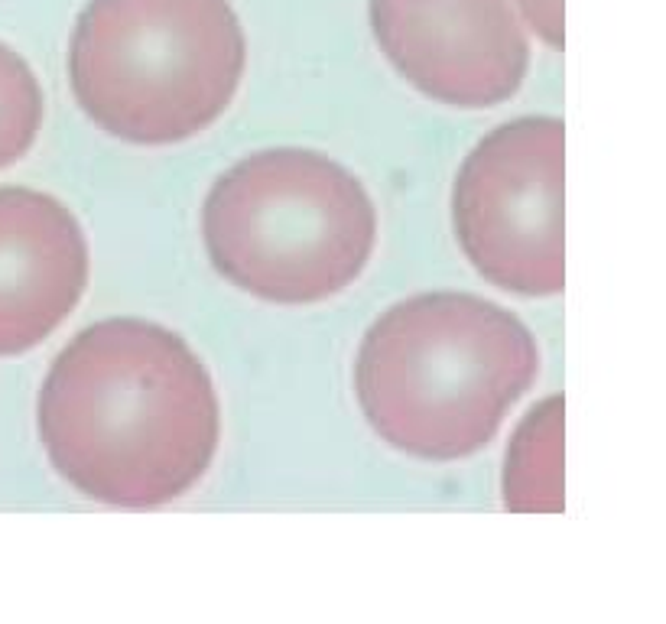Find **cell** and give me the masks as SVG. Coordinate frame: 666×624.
I'll list each match as a JSON object with an SVG mask.
<instances>
[{"mask_svg": "<svg viewBox=\"0 0 666 624\" xmlns=\"http://www.w3.org/2000/svg\"><path fill=\"white\" fill-rule=\"evenodd\" d=\"M43 127V91L20 52L0 43V169L23 160Z\"/></svg>", "mask_w": 666, "mask_h": 624, "instance_id": "8", "label": "cell"}, {"mask_svg": "<svg viewBox=\"0 0 666 624\" xmlns=\"http://www.w3.org/2000/svg\"><path fill=\"white\" fill-rule=\"evenodd\" d=\"M390 65L452 108H491L527 75L530 46L511 0H371Z\"/></svg>", "mask_w": 666, "mask_h": 624, "instance_id": "6", "label": "cell"}, {"mask_svg": "<svg viewBox=\"0 0 666 624\" xmlns=\"http://www.w3.org/2000/svg\"><path fill=\"white\" fill-rule=\"evenodd\" d=\"M244 59L231 0H88L72 33L69 78L101 130L166 147L225 114Z\"/></svg>", "mask_w": 666, "mask_h": 624, "instance_id": "3", "label": "cell"}, {"mask_svg": "<svg viewBox=\"0 0 666 624\" xmlns=\"http://www.w3.org/2000/svg\"><path fill=\"white\" fill-rule=\"evenodd\" d=\"M559 117H517L465 156L452 192L455 238L488 283L517 296L566 286Z\"/></svg>", "mask_w": 666, "mask_h": 624, "instance_id": "5", "label": "cell"}, {"mask_svg": "<svg viewBox=\"0 0 666 624\" xmlns=\"http://www.w3.org/2000/svg\"><path fill=\"white\" fill-rule=\"evenodd\" d=\"M524 322L475 293H420L361 338L355 390L377 436L416 459L455 462L498 436L537 381Z\"/></svg>", "mask_w": 666, "mask_h": 624, "instance_id": "2", "label": "cell"}, {"mask_svg": "<svg viewBox=\"0 0 666 624\" xmlns=\"http://www.w3.org/2000/svg\"><path fill=\"white\" fill-rule=\"evenodd\" d=\"M202 238L215 270L280 306L322 303L371 260L377 212L368 189L332 156L260 150L208 192Z\"/></svg>", "mask_w": 666, "mask_h": 624, "instance_id": "4", "label": "cell"}, {"mask_svg": "<svg viewBox=\"0 0 666 624\" xmlns=\"http://www.w3.org/2000/svg\"><path fill=\"white\" fill-rule=\"evenodd\" d=\"M559 442V400L543 403L540 410L527 416L524 429L517 433L514 452L507 455V504L511 507H559L556 491L546 488L537 465H543V452L556 449Z\"/></svg>", "mask_w": 666, "mask_h": 624, "instance_id": "9", "label": "cell"}, {"mask_svg": "<svg viewBox=\"0 0 666 624\" xmlns=\"http://www.w3.org/2000/svg\"><path fill=\"white\" fill-rule=\"evenodd\" d=\"M517 4L543 43L563 46V0H517Z\"/></svg>", "mask_w": 666, "mask_h": 624, "instance_id": "10", "label": "cell"}, {"mask_svg": "<svg viewBox=\"0 0 666 624\" xmlns=\"http://www.w3.org/2000/svg\"><path fill=\"white\" fill-rule=\"evenodd\" d=\"M85 286L88 241L78 218L46 192L0 189V358L49 338Z\"/></svg>", "mask_w": 666, "mask_h": 624, "instance_id": "7", "label": "cell"}, {"mask_svg": "<svg viewBox=\"0 0 666 624\" xmlns=\"http://www.w3.org/2000/svg\"><path fill=\"white\" fill-rule=\"evenodd\" d=\"M39 439L85 498L160 507L208 472L221 410L202 358L147 319H101L65 345L39 390Z\"/></svg>", "mask_w": 666, "mask_h": 624, "instance_id": "1", "label": "cell"}]
</instances>
